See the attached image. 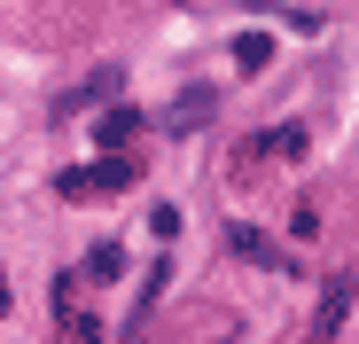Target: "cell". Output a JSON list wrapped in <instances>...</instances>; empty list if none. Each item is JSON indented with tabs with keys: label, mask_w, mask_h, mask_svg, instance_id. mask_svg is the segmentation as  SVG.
<instances>
[{
	"label": "cell",
	"mask_w": 359,
	"mask_h": 344,
	"mask_svg": "<svg viewBox=\"0 0 359 344\" xmlns=\"http://www.w3.org/2000/svg\"><path fill=\"white\" fill-rule=\"evenodd\" d=\"M133 180H141V164H133L126 149H102L94 164L63 172V180H55V196H63V204H94V196H126Z\"/></svg>",
	"instance_id": "1"
},
{
	"label": "cell",
	"mask_w": 359,
	"mask_h": 344,
	"mask_svg": "<svg viewBox=\"0 0 359 344\" xmlns=\"http://www.w3.org/2000/svg\"><path fill=\"white\" fill-rule=\"evenodd\" d=\"M351 298H359V282H351V274H336V282H328V298L313 305V329H305V336H313V344H336V329H344Z\"/></svg>",
	"instance_id": "2"
},
{
	"label": "cell",
	"mask_w": 359,
	"mask_h": 344,
	"mask_svg": "<svg viewBox=\"0 0 359 344\" xmlns=\"http://www.w3.org/2000/svg\"><path fill=\"white\" fill-rule=\"evenodd\" d=\"M141 126H149V118H141L133 102H109V110H94V141H102V149H133V141H141Z\"/></svg>",
	"instance_id": "3"
},
{
	"label": "cell",
	"mask_w": 359,
	"mask_h": 344,
	"mask_svg": "<svg viewBox=\"0 0 359 344\" xmlns=\"http://www.w3.org/2000/svg\"><path fill=\"white\" fill-rule=\"evenodd\" d=\"M211 110H219V94H211V86H188V94L164 110V133H196V126H211Z\"/></svg>",
	"instance_id": "4"
},
{
	"label": "cell",
	"mask_w": 359,
	"mask_h": 344,
	"mask_svg": "<svg viewBox=\"0 0 359 344\" xmlns=\"http://www.w3.org/2000/svg\"><path fill=\"white\" fill-rule=\"evenodd\" d=\"M102 94H117V71H94V79H86V86H71V94H63V102H55V118H79V110H94V102H102Z\"/></svg>",
	"instance_id": "5"
},
{
	"label": "cell",
	"mask_w": 359,
	"mask_h": 344,
	"mask_svg": "<svg viewBox=\"0 0 359 344\" xmlns=\"http://www.w3.org/2000/svg\"><path fill=\"white\" fill-rule=\"evenodd\" d=\"M55 344H102V321L79 313V305H63V329H55Z\"/></svg>",
	"instance_id": "6"
},
{
	"label": "cell",
	"mask_w": 359,
	"mask_h": 344,
	"mask_svg": "<svg viewBox=\"0 0 359 344\" xmlns=\"http://www.w3.org/2000/svg\"><path fill=\"white\" fill-rule=\"evenodd\" d=\"M86 274H94V282H117V274H126V251H117V243H94V251H86Z\"/></svg>",
	"instance_id": "7"
},
{
	"label": "cell",
	"mask_w": 359,
	"mask_h": 344,
	"mask_svg": "<svg viewBox=\"0 0 359 344\" xmlns=\"http://www.w3.org/2000/svg\"><path fill=\"white\" fill-rule=\"evenodd\" d=\"M234 63H243V71H266L273 63V39L258 32V39H234Z\"/></svg>",
	"instance_id": "8"
},
{
	"label": "cell",
	"mask_w": 359,
	"mask_h": 344,
	"mask_svg": "<svg viewBox=\"0 0 359 344\" xmlns=\"http://www.w3.org/2000/svg\"><path fill=\"white\" fill-rule=\"evenodd\" d=\"M234 251H243V258H266V266H281V251H273L266 235H250V227H234Z\"/></svg>",
	"instance_id": "9"
},
{
	"label": "cell",
	"mask_w": 359,
	"mask_h": 344,
	"mask_svg": "<svg viewBox=\"0 0 359 344\" xmlns=\"http://www.w3.org/2000/svg\"><path fill=\"white\" fill-rule=\"evenodd\" d=\"M149 227H156V243H172V235H180V211H172V204H156V211H149Z\"/></svg>",
	"instance_id": "10"
},
{
	"label": "cell",
	"mask_w": 359,
	"mask_h": 344,
	"mask_svg": "<svg viewBox=\"0 0 359 344\" xmlns=\"http://www.w3.org/2000/svg\"><path fill=\"white\" fill-rule=\"evenodd\" d=\"M0 313H8V274H0Z\"/></svg>",
	"instance_id": "11"
}]
</instances>
